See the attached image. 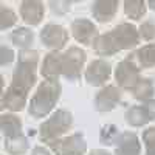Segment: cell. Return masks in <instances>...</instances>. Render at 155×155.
<instances>
[{
	"instance_id": "2e32d148",
	"label": "cell",
	"mask_w": 155,
	"mask_h": 155,
	"mask_svg": "<svg viewBox=\"0 0 155 155\" xmlns=\"http://www.w3.org/2000/svg\"><path fill=\"white\" fill-rule=\"evenodd\" d=\"M116 9H118L116 0H96L92 3V14L101 23L110 22L116 14Z\"/></svg>"
},
{
	"instance_id": "484cf974",
	"label": "cell",
	"mask_w": 155,
	"mask_h": 155,
	"mask_svg": "<svg viewBox=\"0 0 155 155\" xmlns=\"http://www.w3.org/2000/svg\"><path fill=\"white\" fill-rule=\"evenodd\" d=\"M140 36L144 39V41H150V39L155 37V25L152 22H144V23H141V27H140Z\"/></svg>"
},
{
	"instance_id": "4fadbf2b",
	"label": "cell",
	"mask_w": 155,
	"mask_h": 155,
	"mask_svg": "<svg viewBox=\"0 0 155 155\" xmlns=\"http://www.w3.org/2000/svg\"><path fill=\"white\" fill-rule=\"evenodd\" d=\"M20 16L28 25H39L44 19V3L37 0H25L20 3Z\"/></svg>"
},
{
	"instance_id": "ba28073f",
	"label": "cell",
	"mask_w": 155,
	"mask_h": 155,
	"mask_svg": "<svg viewBox=\"0 0 155 155\" xmlns=\"http://www.w3.org/2000/svg\"><path fill=\"white\" fill-rule=\"evenodd\" d=\"M41 39H42V44L47 48H51V50L58 51V50H61L64 45L67 44L68 33H67V30L64 27H61V25L48 23L41 31Z\"/></svg>"
},
{
	"instance_id": "7402d4cb",
	"label": "cell",
	"mask_w": 155,
	"mask_h": 155,
	"mask_svg": "<svg viewBox=\"0 0 155 155\" xmlns=\"http://www.w3.org/2000/svg\"><path fill=\"white\" fill-rule=\"evenodd\" d=\"M33 31H30L28 28H17L16 31H12L11 33V41L12 44H14L16 47H20V48H25V50H28V47L33 44Z\"/></svg>"
},
{
	"instance_id": "8fae6325",
	"label": "cell",
	"mask_w": 155,
	"mask_h": 155,
	"mask_svg": "<svg viewBox=\"0 0 155 155\" xmlns=\"http://www.w3.org/2000/svg\"><path fill=\"white\" fill-rule=\"evenodd\" d=\"M121 99L120 90L115 85H107L95 96V109L98 112H110Z\"/></svg>"
},
{
	"instance_id": "e0dca14e",
	"label": "cell",
	"mask_w": 155,
	"mask_h": 155,
	"mask_svg": "<svg viewBox=\"0 0 155 155\" xmlns=\"http://www.w3.org/2000/svg\"><path fill=\"white\" fill-rule=\"evenodd\" d=\"M0 127L5 138H14L22 135V121L14 115H2L0 118Z\"/></svg>"
},
{
	"instance_id": "30bf717a",
	"label": "cell",
	"mask_w": 155,
	"mask_h": 155,
	"mask_svg": "<svg viewBox=\"0 0 155 155\" xmlns=\"http://www.w3.org/2000/svg\"><path fill=\"white\" fill-rule=\"evenodd\" d=\"M110 73H112L110 64L102 59H96L93 62H90L88 68L85 70V81L90 85L98 87V85L106 84V81L110 78Z\"/></svg>"
},
{
	"instance_id": "3957f363",
	"label": "cell",
	"mask_w": 155,
	"mask_h": 155,
	"mask_svg": "<svg viewBox=\"0 0 155 155\" xmlns=\"http://www.w3.org/2000/svg\"><path fill=\"white\" fill-rule=\"evenodd\" d=\"M61 84L59 81H44L37 87L34 96L30 101V109L28 113L33 118H44L51 110L54 109L56 102L61 96Z\"/></svg>"
},
{
	"instance_id": "d6986e66",
	"label": "cell",
	"mask_w": 155,
	"mask_h": 155,
	"mask_svg": "<svg viewBox=\"0 0 155 155\" xmlns=\"http://www.w3.org/2000/svg\"><path fill=\"white\" fill-rule=\"evenodd\" d=\"M132 92H134V96H135L138 101L147 102V101L152 99V96H153V93H155V87H153V82L146 78V79H140V81H138V84L134 87Z\"/></svg>"
},
{
	"instance_id": "f1b7e54d",
	"label": "cell",
	"mask_w": 155,
	"mask_h": 155,
	"mask_svg": "<svg viewBox=\"0 0 155 155\" xmlns=\"http://www.w3.org/2000/svg\"><path fill=\"white\" fill-rule=\"evenodd\" d=\"M31 155H51V153L48 152V149H45L42 146H37V147L33 149V153Z\"/></svg>"
},
{
	"instance_id": "d4e9b609",
	"label": "cell",
	"mask_w": 155,
	"mask_h": 155,
	"mask_svg": "<svg viewBox=\"0 0 155 155\" xmlns=\"http://www.w3.org/2000/svg\"><path fill=\"white\" fill-rule=\"evenodd\" d=\"M143 141L146 144V155H155V127H149L143 132Z\"/></svg>"
},
{
	"instance_id": "277c9868",
	"label": "cell",
	"mask_w": 155,
	"mask_h": 155,
	"mask_svg": "<svg viewBox=\"0 0 155 155\" xmlns=\"http://www.w3.org/2000/svg\"><path fill=\"white\" fill-rule=\"evenodd\" d=\"M73 124V116L67 110H56L50 118L41 126V138L45 143H51L54 140H59L61 135H64Z\"/></svg>"
},
{
	"instance_id": "ffe728a7",
	"label": "cell",
	"mask_w": 155,
	"mask_h": 155,
	"mask_svg": "<svg viewBox=\"0 0 155 155\" xmlns=\"http://www.w3.org/2000/svg\"><path fill=\"white\" fill-rule=\"evenodd\" d=\"M134 56L137 58L141 67H144V68L155 67V44L141 47L140 50H137V53Z\"/></svg>"
},
{
	"instance_id": "603a6c76",
	"label": "cell",
	"mask_w": 155,
	"mask_h": 155,
	"mask_svg": "<svg viewBox=\"0 0 155 155\" xmlns=\"http://www.w3.org/2000/svg\"><path fill=\"white\" fill-rule=\"evenodd\" d=\"M120 137V132H118V127L113 126V124H106L104 127L101 129V135H99V140L102 144H113L116 143V140Z\"/></svg>"
},
{
	"instance_id": "44dd1931",
	"label": "cell",
	"mask_w": 155,
	"mask_h": 155,
	"mask_svg": "<svg viewBox=\"0 0 155 155\" xmlns=\"http://www.w3.org/2000/svg\"><path fill=\"white\" fill-rule=\"evenodd\" d=\"M124 12L129 19L138 20L146 14V2H143V0H126Z\"/></svg>"
},
{
	"instance_id": "52a82bcc",
	"label": "cell",
	"mask_w": 155,
	"mask_h": 155,
	"mask_svg": "<svg viewBox=\"0 0 155 155\" xmlns=\"http://www.w3.org/2000/svg\"><path fill=\"white\" fill-rule=\"evenodd\" d=\"M115 78L118 81V85L126 90H134V87L138 84L140 78V68L137 67V64L134 62V58H126L121 61L116 67Z\"/></svg>"
},
{
	"instance_id": "9a60e30c",
	"label": "cell",
	"mask_w": 155,
	"mask_h": 155,
	"mask_svg": "<svg viewBox=\"0 0 155 155\" xmlns=\"http://www.w3.org/2000/svg\"><path fill=\"white\" fill-rule=\"evenodd\" d=\"M141 144L140 140L134 132L120 134L116 140V155H140Z\"/></svg>"
},
{
	"instance_id": "6da1fadb",
	"label": "cell",
	"mask_w": 155,
	"mask_h": 155,
	"mask_svg": "<svg viewBox=\"0 0 155 155\" xmlns=\"http://www.w3.org/2000/svg\"><path fill=\"white\" fill-rule=\"evenodd\" d=\"M39 53L36 50H22L19 53V64L12 73V81L2 99V107L11 112H20L25 104L30 88L36 82V68Z\"/></svg>"
},
{
	"instance_id": "5b68a950",
	"label": "cell",
	"mask_w": 155,
	"mask_h": 155,
	"mask_svg": "<svg viewBox=\"0 0 155 155\" xmlns=\"http://www.w3.org/2000/svg\"><path fill=\"white\" fill-rule=\"evenodd\" d=\"M85 51L71 47L67 53L62 54V74L68 81H78L81 78V70L85 64Z\"/></svg>"
},
{
	"instance_id": "7a4b0ae2",
	"label": "cell",
	"mask_w": 155,
	"mask_h": 155,
	"mask_svg": "<svg viewBox=\"0 0 155 155\" xmlns=\"http://www.w3.org/2000/svg\"><path fill=\"white\" fill-rule=\"evenodd\" d=\"M140 42V33L132 23H120L110 33L101 34L93 41V48L101 56H110L121 50H129Z\"/></svg>"
},
{
	"instance_id": "4316f807",
	"label": "cell",
	"mask_w": 155,
	"mask_h": 155,
	"mask_svg": "<svg viewBox=\"0 0 155 155\" xmlns=\"http://www.w3.org/2000/svg\"><path fill=\"white\" fill-rule=\"evenodd\" d=\"M12 61H14V51L6 45H2L0 47V65H8Z\"/></svg>"
},
{
	"instance_id": "7c38bea8",
	"label": "cell",
	"mask_w": 155,
	"mask_h": 155,
	"mask_svg": "<svg viewBox=\"0 0 155 155\" xmlns=\"http://www.w3.org/2000/svg\"><path fill=\"white\" fill-rule=\"evenodd\" d=\"M71 33L78 42L92 45L93 39L96 36V27L93 25V22H90L87 19H76L71 23Z\"/></svg>"
},
{
	"instance_id": "ac0fdd59",
	"label": "cell",
	"mask_w": 155,
	"mask_h": 155,
	"mask_svg": "<svg viewBox=\"0 0 155 155\" xmlns=\"http://www.w3.org/2000/svg\"><path fill=\"white\" fill-rule=\"evenodd\" d=\"M5 149L11 155H23L30 149V144H28L27 137H23L22 134L14 138H5Z\"/></svg>"
},
{
	"instance_id": "83f0119b",
	"label": "cell",
	"mask_w": 155,
	"mask_h": 155,
	"mask_svg": "<svg viewBox=\"0 0 155 155\" xmlns=\"http://www.w3.org/2000/svg\"><path fill=\"white\" fill-rule=\"evenodd\" d=\"M70 2H50V6H51V11L56 12V14H65V12L70 11Z\"/></svg>"
},
{
	"instance_id": "cb8c5ba5",
	"label": "cell",
	"mask_w": 155,
	"mask_h": 155,
	"mask_svg": "<svg viewBox=\"0 0 155 155\" xmlns=\"http://www.w3.org/2000/svg\"><path fill=\"white\" fill-rule=\"evenodd\" d=\"M16 22H17L16 12L2 5V8H0V28H2V30H8L11 27H14Z\"/></svg>"
},
{
	"instance_id": "5bb4252c",
	"label": "cell",
	"mask_w": 155,
	"mask_h": 155,
	"mask_svg": "<svg viewBox=\"0 0 155 155\" xmlns=\"http://www.w3.org/2000/svg\"><path fill=\"white\" fill-rule=\"evenodd\" d=\"M41 71L47 81H58L59 74H62V54H59L58 51L48 53L44 59Z\"/></svg>"
},
{
	"instance_id": "9c48e42d",
	"label": "cell",
	"mask_w": 155,
	"mask_h": 155,
	"mask_svg": "<svg viewBox=\"0 0 155 155\" xmlns=\"http://www.w3.org/2000/svg\"><path fill=\"white\" fill-rule=\"evenodd\" d=\"M155 120V101L150 99L144 106H134L126 110V121L134 127H141Z\"/></svg>"
},
{
	"instance_id": "8992f818",
	"label": "cell",
	"mask_w": 155,
	"mask_h": 155,
	"mask_svg": "<svg viewBox=\"0 0 155 155\" xmlns=\"http://www.w3.org/2000/svg\"><path fill=\"white\" fill-rule=\"evenodd\" d=\"M48 144L56 155H84L87 150V143L82 134H73L68 138L54 140Z\"/></svg>"
},
{
	"instance_id": "f546056e",
	"label": "cell",
	"mask_w": 155,
	"mask_h": 155,
	"mask_svg": "<svg viewBox=\"0 0 155 155\" xmlns=\"http://www.w3.org/2000/svg\"><path fill=\"white\" fill-rule=\"evenodd\" d=\"M90 155H112V153H109L107 150H102V149H95L90 152Z\"/></svg>"
},
{
	"instance_id": "4dcf8cb0",
	"label": "cell",
	"mask_w": 155,
	"mask_h": 155,
	"mask_svg": "<svg viewBox=\"0 0 155 155\" xmlns=\"http://www.w3.org/2000/svg\"><path fill=\"white\" fill-rule=\"evenodd\" d=\"M147 5L150 6V9H153V11H155V0H149Z\"/></svg>"
}]
</instances>
